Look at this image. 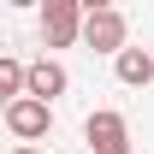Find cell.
Masks as SVG:
<instances>
[{"instance_id": "obj_2", "label": "cell", "mask_w": 154, "mask_h": 154, "mask_svg": "<svg viewBox=\"0 0 154 154\" xmlns=\"http://www.w3.org/2000/svg\"><path fill=\"white\" fill-rule=\"evenodd\" d=\"M83 24H89V6H83V0H48V6H42V42H48V48L83 42Z\"/></svg>"}, {"instance_id": "obj_7", "label": "cell", "mask_w": 154, "mask_h": 154, "mask_svg": "<svg viewBox=\"0 0 154 154\" xmlns=\"http://www.w3.org/2000/svg\"><path fill=\"white\" fill-rule=\"evenodd\" d=\"M12 154H36V148H12Z\"/></svg>"}, {"instance_id": "obj_5", "label": "cell", "mask_w": 154, "mask_h": 154, "mask_svg": "<svg viewBox=\"0 0 154 154\" xmlns=\"http://www.w3.org/2000/svg\"><path fill=\"white\" fill-rule=\"evenodd\" d=\"M65 89H71V71H65L59 59H30V95H36V101L54 107Z\"/></svg>"}, {"instance_id": "obj_3", "label": "cell", "mask_w": 154, "mask_h": 154, "mask_svg": "<svg viewBox=\"0 0 154 154\" xmlns=\"http://www.w3.org/2000/svg\"><path fill=\"white\" fill-rule=\"evenodd\" d=\"M83 142H89V154H131V125H125V113L95 107L89 125H83Z\"/></svg>"}, {"instance_id": "obj_1", "label": "cell", "mask_w": 154, "mask_h": 154, "mask_svg": "<svg viewBox=\"0 0 154 154\" xmlns=\"http://www.w3.org/2000/svg\"><path fill=\"white\" fill-rule=\"evenodd\" d=\"M83 48H95V54H125L131 48V18L119 12V6H89V24H83Z\"/></svg>"}, {"instance_id": "obj_6", "label": "cell", "mask_w": 154, "mask_h": 154, "mask_svg": "<svg viewBox=\"0 0 154 154\" xmlns=\"http://www.w3.org/2000/svg\"><path fill=\"white\" fill-rule=\"evenodd\" d=\"M113 77L125 83V89H148L154 83V54L148 48H125V54L113 59Z\"/></svg>"}, {"instance_id": "obj_4", "label": "cell", "mask_w": 154, "mask_h": 154, "mask_svg": "<svg viewBox=\"0 0 154 154\" xmlns=\"http://www.w3.org/2000/svg\"><path fill=\"white\" fill-rule=\"evenodd\" d=\"M6 131L18 136V142H36V136L54 131V107H48V101H36V95L12 101V107H6Z\"/></svg>"}]
</instances>
